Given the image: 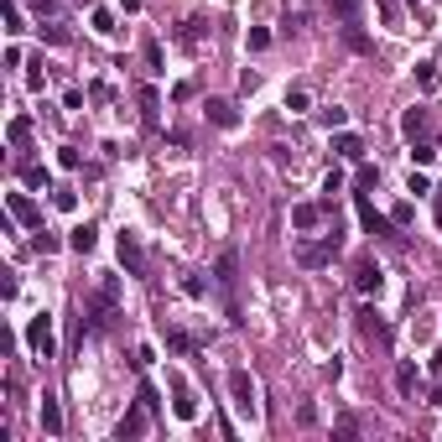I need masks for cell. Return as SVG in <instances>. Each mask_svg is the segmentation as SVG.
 <instances>
[{
    "label": "cell",
    "instance_id": "obj_1",
    "mask_svg": "<svg viewBox=\"0 0 442 442\" xmlns=\"http://www.w3.org/2000/svg\"><path fill=\"white\" fill-rule=\"evenodd\" d=\"M26 349L37 359H58V339H52V317L47 312H37L32 323H26Z\"/></svg>",
    "mask_w": 442,
    "mask_h": 442
},
{
    "label": "cell",
    "instance_id": "obj_2",
    "mask_svg": "<svg viewBox=\"0 0 442 442\" xmlns=\"http://www.w3.org/2000/svg\"><path fill=\"white\" fill-rule=\"evenodd\" d=\"M120 265H125V276H146V250H141V239L136 234H120Z\"/></svg>",
    "mask_w": 442,
    "mask_h": 442
},
{
    "label": "cell",
    "instance_id": "obj_3",
    "mask_svg": "<svg viewBox=\"0 0 442 442\" xmlns=\"http://www.w3.org/2000/svg\"><path fill=\"white\" fill-rule=\"evenodd\" d=\"M229 396H234V406L245 411V417H255V385H250V374H245V370H234V374H229Z\"/></svg>",
    "mask_w": 442,
    "mask_h": 442
},
{
    "label": "cell",
    "instance_id": "obj_4",
    "mask_svg": "<svg viewBox=\"0 0 442 442\" xmlns=\"http://www.w3.org/2000/svg\"><path fill=\"white\" fill-rule=\"evenodd\" d=\"M172 417H177V422L198 417V400H193V385H187V380H172Z\"/></svg>",
    "mask_w": 442,
    "mask_h": 442
},
{
    "label": "cell",
    "instance_id": "obj_5",
    "mask_svg": "<svg viewBox=\"0 0 442 442\" xmlns=\"http://www.w3.org/2000/svg\"><path fill=\"white\" fill-rule=\"evenodd\" d=\"M354 291H359V297H374V291H380V265H374V260L354 265Z\"/></svg>",
    "mask_w": 442,
    "mask_h": 442
},
{
    "label": "cell",
    "instance_id": "obj_6",
    "mask_svg": "<svg viewBox=\"0 0 442 442\" xmlns=\"http://www.w3.org/2000/svg\"><path fill=\"white\" fill-rule=\"evenodd\" d=\"M400 130H406V136H411V141H422V136H427V130H432V115H427V110H422V104H411V110H406V115H400Z\"/></svg>",
    "mask_w": 442,
    "mask_h": 442
},
{
    "label": "cell",
    "instance_id": "obj_7",
    "mask_svg": "<svg viewBox=\"0 0 442 442\" xmlns=\"http://www.w3.org/2000/svg\"><path fill=\"white\" fill-rule=\"evenodd\" d=\"M6 208H11V219H16V224H32V229H37V219H42V213H37V203H32L26 193H11Z\"/></svg>",
    "mask_w": 442,
    "mask_h": 442
},
{
    "label": "cell",
    "instance_id": "obj_8",
    "mask_svg": "<svg viewBox=\"0 0 442 442\" xmlns=\"http://www.w3.org/2000/svg\"><path fill=\"white\" fill-rule=\"evenodd\" d=\"M37 422H42V432H47V437H58V432H63V411H58V396H42V406H37Z\"/></svg>",
    "mask_w": 442,
    "mask_h": 442
},
{
    "label": "cell",
    "instance_id": "obj_9",
    "mask_svg": "<svg viewBox=\"0 0 442 442\" xmlns=\"http://www.w3.org/2000/svg\"><path fill=\"white\" fill-rule=\"evenodd\" d=\"M323 203H297L291 208V224H297V229H317V224H323Z\"/></svg>",
    "mask_w": 442,
    "mask_h": 442
},
{
    "label": "cell",
    "instance_id": "obj_10",
    "mask_svg": "<svg viewBox=\"0 0 442 442\" xmlns=\"http://www.w3.org/2000/svg\"><path fill=\"white\" fill-rule=\"evenodd\" d=\"M146 417H151V411H146L141 400H136V411H130V417L115 427V437H120V442H125V437H141V432H146Z\"/></svg>",
    "mask_w": 442,
    "mask_h": 442
},
{
    "label": "cell",
    "instance_id": "obj_11",
    "mask_svg": "<svg viewBox=\"0 0 442 442\" xmlns=\"http://www.w3.org/2000/svg\"><path fill=\"white\" fill-rule=\"evenodd\" d=\"M359 219H365L370 234H391V224H396V219H385V213H374V203H365V198H359Z\"/></svg>",
    "mask_w": 442,
    "mask_h": 442
},
{
    "label": "cell",
    "instance_id": "obj_12",
    "mask_svg": "<svg viewBox=\"0 0 442 442\" xmlns=\"http://www.w3.org/2000/svg\"><path fill=\"white\" fill-rule=\"evenodd\" d=\"M203 110H208V120H213V125H219V130H229V125H234V120H239L229 99H208V104H203Z\"/></svg>",
    "mask_w": 442,
    "mask_h": 442
},
{
    "label": "cell",
    "instance_id": "obj_13",
    "mask_svg": "<svg viewBox=\"0 0 442 442\" xmlns=\"http://www.w3.org/2000/svg\"><path fill=\"white\" fill-rule=\"evenodd\" d=\"M68 245L78 250V255H89V250H94V245H99V229H94V224H78V229L68 234Z\"/></svg>",
    "mask_w": 442,
    "mask_h": 442
},
{
    "label": "cell",
    "instance_id": "obj_14",
    "mask_svg": "<svg viewBox=\"0 0 442 442\" xmlns=\"http://www.w3.org/2000/svg\"><path fill=\"white\" fill-rule=\"evenodd\" d=\"M396 391L400 396H417V365H411V359H400V365H396Z\"/></svg>",
    "mask_w": 442,
    "mask_h": 442
},
{
    "label": "cell",
    "instance_id": "obj_15",
    "mask_svg": "<svg viewBox=\"0 0 442 442\" xmlns=\"http://www.w3.org/2000/svg\"><path fill=\"white\" fill-rule=\"evenodd\" d=\"M333 151H339L343 162H359V156H365V141H359V136H349V130H343V136L333 141Z\"/></svg>",
    "mask_w": 442,
    "mask_h": 442
},
{
    "label": "cell",
    "instance_id": "obj_16",
    "mask_svg": "<svg viewBox=\"0 0 442 442\" xmlns=\"http://www.w3.org/2000/svg\"><path fill=\"white\" fill-rule=\"evenodd\" d=\"M234 271H239V260H234V255H219V286H224V291H234V281H239Z\"/></svg>",
    "mask_w": 442,
    "mask_h": 442
},
{
    "label": "cell",
    "instance_id": "obj_17",
    "mask_svg": "<svg viewBox=\"0 0 442 442\" xmlns=\"http://www.w3.org/2000/svg\"><path fill=\"white\" fill-rule=\"evenodd\" d=\"M411 162H417V167H432V162H437V146H427V141H411Z\"/></svg>",
    "mask_w": 442,
    "mask_h": 442
},
{
    "label": "cell",
    "instance_id": "obj_18",
    "mask_svg": "<svg viewBox=\"0 0 442 442\" xmlns=\"http://www.w3.org/2000/svg\"><path fill=\"white\" fill-rule=\"evenodd\" d=\"M89 26H94L99 37H115V11H94V16H89Z\"/></svg>",
    "mask_w": 442,
    "mask_h": 442
},
{
    "label": "cell",
    "instance_id": "obj_19",
    "mask_svg": "<svg viewBox=\"0 0 442 442\" xmlns=\"http://www.w3.org/2000/svg\"><path fill=\"white\" fill-rule=\"evenodd\" d=\"M26 136H32V120H11V125H6V141L11 146H26Z\"/></svg>",
    "mask_w": 442,
    "mask_h": 442
},
{
    "label": "cell",
    "instance_id": "obj_20",
    "mask_svg": "<svg viewBox=\"0 0 442 442\" xmlns=\"http://www.w3.org/2000/svg\"><path fill=\"white\" fill-rule=\"evenodd\" d=\"M307 104H312V94H307L302 84H297V89H286V110H291V115H302Z\"/></svg>",
    "mask_w": 442,
    "mask_h": 442
},
{
    "label": "cell",
    "instance_id": "obj_21",
    "mask_svg": "<svg viewBox=\"0 0 442 442\" xmlns=\"http://www.w3.org/2000/svg\"><path fill=\"white\" fill-rule=\"evenodd\" d=\"M156 110H162V99H156V89H146V94H141V115H146V125H156Z\"/></svg>",
    "mask_w": 442,
    "mask_h": 442
},
{
    "label": "cell",
    "instance_id": "obj_22",
    "mask_svg": "<svg viewBox=\"0 0 442 442\" xmlns=\"http://www.w3.org/2000/svg\"><path fill=\"white\" fill-rule=\"evenodd\" d=\"M328 6H333L339 21H359V0H328Z\"/></svg>",
    "mask_w": 442,
    "mask_h": 442
},
{
    "label": "cell",
    "instance_id": "obj_23",
    "mask_svg": "<svg viewBox=\"0 0 442 442\" xmlns=\"http://www.w3.org/2000/svg\"><path fill=\"white\" fill-rule=\"evenodd\" d=\"M21 177H26V187H37V193H47V182H52V177H47V167H26Z\"/></svg>",
    "mask_w": 442,
    "mask_h": 442
},
{
    "label": "cell",
    "instance_id": "obj_24",
    "mask_svg": "<svg viewBox=\"0 0 442 442\" xmlns=\"http://www.w3.org/2000/svg\"><path fill=\"white\" fill-rule=\"evenodd\" d=\"M37 239H32V245L37 250H42V255H52V250H58V234H52V229H42V224H37V229H32Z\"/></svg>",
    "mask_w": 442,
    "mask_h": 442
},
{
    "label": "cell",
    "instance_id": "obj_25",
    "mask_svg": "<svg viewBox=\"0 0 442 442\" xmlns=\"http://www.w3.org/2000/svg\"><path fill=\"white\" fill-rule=\"evenodd\" d=\"M343 120H349L343 104H328V110H323V125H328V130H343Z\"/></svg>",
    "mask_w": 442,
    "mask_h": 442
},
{
    "label": "cell",
    "instance_id": "obj_26",
    "mask_svg": "<svg viewBox=\"0 0 442 442\" xmlns=\"http://www.w3.org/2000/svg\"><path fill=\"white\" fill-rule=\"evenodd\" d=\"M167 343H172V349H177V354H193V339H187L182 328H172V333H167Z\"/></svg>",
    "mask_w": 442,
    "mask_h": 442
},
{
    "label": "cell",
    "instance_id": "obj_27",
    "mask_svg": "<svg viewBox=\"0 0 442 442\" xmlns=\"http://www.w3.org/2000/svg\"><path fill=\"white\" fill-rule=\"evenodd\" d=\"M245 47H250V52H265V47H271V32H260V26H255V32L245 37Z\"/></svg>",
    "mask_w": 442,
    "mask_h": 442
},
{
    "label": "cell",
    "instance_id": "obj_28",
    "mask_svg": "<svg viewBox=\"0 0 442 442\" xmlns=\"http://www.w3.org/2000/svg\"><path fill=\"white\" fill-rule=\"evenodd\" d=\"M339 187H343V172H339V167H333V172H328V177H323V193H328V203H333V193H339Z\"/></svg>",
    "mask_w": 442,
    "mask_h": 442
},
{
    "label": "cell",
    "instance_id": "obj_29",
    "mask_svg": "<svg viewBox=\"0 0 442 442\" xmlns=\"http://www.w3.org/2000/svg\"><path fill=\"white\" fill-rule=\"evenodd\" d=\"M182 291H187V297H203V276L187 271V276H182Z\"/></svg>",
    "mask_w": 442,
    "mask_h": 442
},
{
    "label": "cell",
    "instance_id": "obj_30",
    "mask_svg": "<svg viewBox=\"0 0 442 442\" xmlns=\"http://www.w3.org/2000/svg\"><path fill=\"white\" fill-rule=\"evenodd\" d=\"M136 400H141L146 411H156V406H162V400H156V385H141V396H136Z\"/></svg>",
    "mask_w": 442,
    "mask_h": 442
},
{
    "label": "cell",
    "instance_id": "obj_31",
    "mask_svg": "<svg viewBox=\"0 0 442 442\" xmlns=\"http://www.w3.org/2000/svg\"><path fill=\"white\" fill-rule=\"evenodd\" d=\"M146 63H151V73H162V47L156 42H146Z\"/></svg>",
    "mask_w": 442,
    "mask_h": 442
},
{
    "label": "cell",
    "instance_id": "obj_32",
    "mask_svg": "<svg viewBox=\"0 0 442 442\" xmlns=\"http://www.w3.org/2000/svg\"><path fill=\"white\" fill-rule=\"evenodd\" d=\"M52 203H58V208H73L78 198H73V187H58V193H52Z\"/></svg>",
    "mask_w": 442,
    "mask_h": 442
},
{
    "label": "cell",
    "instance_id": "obj_33",
    "mask_svg": "<svg viewBox=\"0 0 442 442\" xmlns=\"http://www.w3.org/2000/svg\"><path fill=\"white\" fill-rule=\"evenodd\" d=\"M411 213H417V208H411V203H400V208L391 213V219H396V229H406V224H411Z\"/></svg>",
    "mask_w": 442,
    "mask_h": 442
},
{
    "label": "cell",
    "instance_id": "obj_34",
    "mask_svg": "<svg viewBox=\"0 0 442 442\" xmlns=\"http://www.w3.org/2000/svg\"><path fill=\"white\" fill-rule=\"evenodd\" d=\"M380 182V167H359V187H374Z\"/></svg>",
    "mask_w": 442,
    "mask_h": 442
},
{
    "label": "cell",
    "instance_id": "obj_35",
    "mask_svg": "<svg viewBox=\"0 0 442 442\" xmlns=\"http://www.w3.org/2000/svg\"><path fill=\"white\" fill-rule=\"evenodd\" d=\"M32 6H37V11H52V6H58V0H32Z\"/></svg>",
    "mask_w": 442,
    "mask_h": 442
},
{
    "label": "cell",
    "instance_id": "obj_36",
    "mask_svg": "<svg viewBox=\"0 0 442 442\" xmlns=\"http://www.w3.org/2000/svg\"><path fill=\"white\" fill-rule=\"evenodd\" d=\"M437 219H442V203H437Z\"/></svg>",
    "mask_w": 442,
    "mask_h": 442
}]
</instances>
